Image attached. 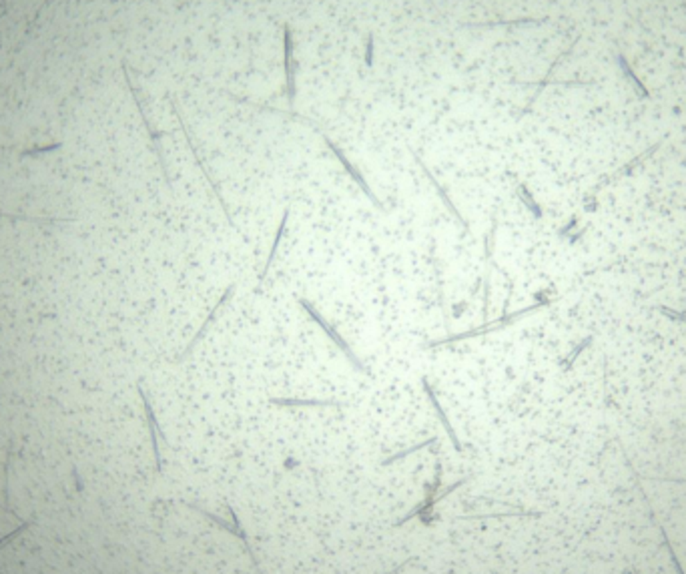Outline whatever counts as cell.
Segmentation results:
<instances>
[{
    "mask_svg": "<svg viewBox=\"0 0 686 574\" xmlns=\"http://www.w3.org/2000/svg\"><path fill=\"white\" fill-rule=\"evenodd\" d=\"M516 195L520 197V201H522V203L528 207V211L532 213L536 219H540V217H542V209H540L538 201L534 199V195L530 193V189H528L524 183H518V185H516Z\"/></svg>",
    "mask_w": 686,
    "mask_h": 574,
    "instance_id": "44dd1931",
    "label": "cell"
},
{
    "mask_svg": "<svg viewBox=\"0 0 686 574\" xmlns=\"http://www.w3.org/2000/svg\"><path fill=\"white\" fill-rule=\"evenodd\" d=\"M544 306H548V304H532V306L522 307V309L512 311V313H504V315H500V318H498V320H494V322H490V320H488V322H484L482 326L472 327V329H466V331H459V333L448 336V338H438V340L430 342V344L425 345V347H428V349H434V347H438V345L457 344V342H464V340H474V338H480V336H490V333H495V331H500V329H504V327L512 326V324H516L518 320H522L524 315H528V313H532V311H538L540 307H544Z\"/></svg>",
    "mask_w": 686,
    "mask_h": 574,
    "instance_id": "3957f363",
    "label": "cell"
},
{
    "mask_svg": "<svg viewBox=\"0 0 686 574\" xmlns=\"http://www.w3.org/2000/svg\"><path fill=\"white\" fill-rule=\"evenodd\" d=\"M492 574H498V573H492Z\"/></svg>",
    "mask_w": 686,
    "mask_h": 574,
    "instance_id": "f1b7e54d",
    "label": "cell"
},
{
    "mask_svg": "<svg viewBox=\"0 0 686 574\" xmlns=\"http://www.w3.org/2000/svg\"><path fill=\"white\" fill-rule=\"evenodd\" d=\"M548 22H550V17H540V19L522 17V19L466 22V24H461V28H488V31H494V28H530V26H542V24H548Z\"/></svg>",
    "mask_w": 686,
    "mask_h": 574,
    "instance_id": "5bb4252c",
    "label": "cell"
},
{
    "mask_svg": "<svg viewBox=\"0 0 686 574\" xmlns=\"http://www.w3.org/2000/svg\"><path fill=\"white\" fill-rule=\"evenodd\" d=\"M618 67H620V71H622V75L624 77L628 78L630 82H632V87H634V91L638 93V95L642 96V98H650V93H648V89L644 87V82L640 80V78L636 77V73L632 71V67H630V62H628V58L624 57L622 53H618Z\"/></svg>",
    "mask_w": 686,
    "mask_h": 574,
    "instance_id": "d6986e66",
    "label": "cell"
},
{
    "mask_svg": "<svg viewBox=\"0 0 686 574\" xmlns=\"http://www.w3.org/2000/svg\"><path fill=\"white\" fill-rule=\"evenodd\" d=\"M590 342H592V336H588L586 340H582V342L578 344V347H574L570 354L564 358V362H562V369H570L572 365H574V362H576V358L582 354V349H586V347L590 345Z\"/></svg>",
    "mask_w": 686,
    "mask_h": 574,
    "instance_id": "603a6c76",
    "label": "cell"
},
{
    "mask_svg": "<svg viewBox=\"0 0 686 574\" xmlns=\"http://www.w3.org/2000/svg\"><path fill=\"white\" fill-rule=\"evenodd\" d=\"M410 153H412V157H414V161L418 163V167H419V169H421V173H423V175L428 177V181H430V185L434 187V191H436V195H438L439 199H441V203L446 205V209H448V211H450V213H452V217H454V219H456L457 223H459V227H461V229L466 231V233H470V235H472V227H470V223L466 221V217L461 215V211L457 209V205H456V203H454V199L450 197V193H448V189H446V187H443V185L439 183L438 179H436V175H434V173L430 171V167L425 165V161H423V159H421V157H419V155L416 153L414 149H410Z\"/></svg>",
    "mask_w": 686,
    "mask_h": 574,
    "instance_id": "8fae6325",
    "label": "cell"
},
{
    "mask_svg": "<svg viewBox=\"0 0 686 574\" xmlns=\"http://www.w3.org/2000/svg\"><path fill=\"white\" fill-rule=\"evenodd\" d=\"M123 75H125V82H127V87H129V91H131V95H133L134 107H137L139 115H141V119H143V125H145V129H147V133H149L151 149H152V153H155V157H157V161H159V167H161V173H163V177H165V183H167V187H169V189L173 191V183H171V177H169L167 159H165V153H163V145H161L163 133H161V131H157V129L152 127L151 121H149L147 111H145V105H143V98H141V91L137 89V85H134L133 78H131V75H129V71H127V64H125V62H123Z\"/></svg>",
    "mask_w": 686,
    "mask_h": 574,
    "instance_id": "5b68a950",
    "label": "cell"
},
{
    "mask_svg": "<svg viewBox=\"0 0 686 574\" xmlns=\"http://www.w3.org/2000/svg\"><path fill=\"white\" fill-rule=\"evenodd\" d=\"M624 574H632V573H630V571H626V573H624Z\"/></svg>",
    "mask_w": 686,
    "mask_h": 574,
    "instance_id": "83f0119b",
    "label": "cell"
},
{
    "mask_svg": "<svg viewBox=\"0 0 686 574\" xmlns=\"http://www.w3.org/2000/svg\"><path fill=\"white\" fill-rule=\"evenodd\" d=\"M137 392L143 400V410H145V418H147V426H149V434H151V446H152V456H155V470L157 474L163 472V460H161V448H159V438L165 440V434L161 432L159 424H157V416H155V410H152V403L149 400V396L145 394L143 385L141 382L137 383Z\"/></svg>",
    "mask_w": 686,
    "mask_h": 574,
    "instance_id": "7c38bea8",
    "label": "cell"
},
{
    "mask_svg": "<svg viewBox=\"0 0 686 574\" xmlns=\"http://www.w3.org/2000/svg\"><path fill=\"white\" fill-rule=\"evenodd\" d=\"M171 109H173V113H175V116H177V121H179V127H181V131H183V137H185V141H187V147H189V151H191V155H193V159H195V165L201 169V173H203V177L207 179V183H209V187H211V191H213V195H215V199H217V203L221 205V209H223V213H225V217H227V223L231 225V229L235 231L243 241H247L245 239V235L239 231V227H237V223H235V219H233V215H231V211H229V207H227V203H225V199H223V195H221V189H219V183L213 179V175H211V171H209V167L205 165V161H203V157L199 155V151H197V147H195V143H193V137H191V133H189V129H187V123L183 121V115H181V111L177 109V105H175V101L171 98Z\"/></svg>",
    "mask_w": 686,
    "mask_h": 574,
    "instance_id": "277c9868",
    "label": "cell"
},
{
    "mask_svg": "<svg viewBox=\"0 0 686 574\" xmlns=\"http://www.w3.org/2000/svg\"><path fill=\"white\" fill-rule=\"evenodd\" d=\"M658 530H660V534H662V540H665V546H667L668 556H670V560L674 562V571H676V574H685V568H683V564H680V560L676 558V553H674V546H672V542H670V538H668L667 530H665L662 526H658Z\"/></svg>",
    "mask_w": 686,
    "mask_h": 574,
    "instance_id": "cb8c5ba5",
    "label": "cell"
},
{
    "mask_svg": "<svg viewBox=\"0 0 686 574\" xmlns=\"http://www.w3.org/2000/svg\"><path fill=\"white\" fill-rule=\"evenodd\" d=\"M297 304H299V307H301L305 313H307V318H309V320H311L315 326L324 331L325 338H327V340H331V344L335 345V347L342 351L343 356H345V360L351 364V367H353L355 372H360V374H363V376H371L369 367L363 364L362 358H360V356L353 351V347H351V345L345 342V338H343L342 333L335 329V326H333L331 322H327L324 315L319 313V309H317V307L313 306L309 299H305V297H299V299H297Z\"/></svg>",
    "mask_w": 686,
    "mask_h": 574,
    "instance_id": "7a4b0ae2",
    "label": "cell"
},
{
    "mask_svg": "<svg viewBox=\"0 0 686 574\" xmlns=\"http://www.w3.org/2000/svg\"><path fill=\"white\" fill-rule=\"evenodd\" d=\"M30 526H33V522H30V520H26V522H22L20 526H17V528H15L12 532H8V534L0 536V550H2L4 546H8V544H10L12 540H17V538H19V536L22 534L24 530H28Z\"/></svg>",
    "mask_w": 686,
    "mask_h": 574,
    "instance_id": "d4e9b609",
    "label": "cell"
},
{
    "mask_svg": "<svg viewBox=\"0 0 686 574\" xmlns=\"http://www.w3.org/2000/svg\"><path fill=\"white\" fill-rule=\"evenodd\" d=\"M421 388H423V394L428 396V400H430L432 408H434V412H436V418H438L439 424L443 426V430H446L448 438H450V442H452L454 450L461 454V452H464V446H461V442H459V438H457V434H456V430H454V426H452V421H450V418H448V414H446L443 406L439 403L438 396H436V392H434L432 383H430V380H428L425 376L421 378Z\"/></svg>",
    "mask_w": 686,
    "mask_h": 574,
    "instance_id": "4fadbf2b",
    "label": "cell"
},
{
    "mask_svg": "<svg viewBox=\"0 0 686 574\" xmlns=\"http://www.w3.org/2000/svg\"><path fill=\"white\" fill-rule=\"evenodd\" d=\"M185 506H187V508H191V510H195V512H199L201 516H205L207 520H211L213 524H217L219 528H223V530H225V532H229L231 536L239 538V540L243 542V546H245V555L251 558L253 566L259 571V560H257V556H255V553H253V548H251V542H249V536L245 534V530H243V526H241V522H239V518H237V514H235V510H233V506H231V504H225V510H227L229 520H225V518H221V516H217V514H213V512L205 510V508H201V506H197V504H191V502H185Z\"/></svg>",
    "mask_w": 686,
    "mask_h": 574,
    "instance_id": "8992f818",
    "label": "cell"
},
{
    "mask_svg": "<svg viewBox=\"0 0 686 574\" xmlns=\"http://www.w3.org/2000/svg\"><path fill=\"white\" fill-rule=\"evenodd\" d=\"M578 40H580V37H576V39L572 40L570 44H568V49H566L564 53H560L558 57L554 58V62H552V64H550V69L546 71V75H544V78H542V80H538V82H524V85H530V87H536V93H534L532 98L528 101V105H526V109L522 111V115H526V113H530V111H532L534 103L538 101V96L542 95V91H544V89H546V87H548V85L552 82V77H554V73H556V69H558V64H562V60H564V58L570 57V53H572V51H574V49H576V44H578Z\"/></svg>",
    "mask_w": 686,
    "mask_h": 574,
    "instance_id": "9a60e30c",
    "label": "cell"
},
{
    "mask_svg": "<svg viewBox=\"0 0 686 574\" xmlns=\"http://www.w3.org/2000/svg\"><path fill=\"white\" fill-rule=\"evenodd\" d=\"M253 107H257V105H253ZM259 109H265V111H271V113H277V115H287V116H291L293 121H299V123H305V125H309L313 131H317L319 133V137L324 139V143H325V147L331 151V155L340 161V165H342L343 169H345V173L353 179V183L362 189V193L376 205V209H380V211H383L385 213V205H383V201H381L380 197L376 195V191L369 187V183H367V179L363 177V173L360 171V167H355L353 163H351V159L347 157V155L343 153V149L342 147H337L335 143H333V139L329 137V134L325 133V131H322L311 119H307V116H304V115H299V113H293V111H279V109H269V107H259Z\"/></svg>",
    "mask_w": 686,
    "mask_h": 574,
    "instance_id": "6da1fadb",
    "label": "cell"
},
{
    "mask_svg": "<svg viewBox=\"0 0 686 574\" xmlns=\"http://www.w3.org/2000/svg\"><path fill=\"white\" fill-rule=\"evenodd\" d=\"M373 55H376V42H373V33H367L365 39V64L371 69L373 67Z\"/></svg>",
    "mask_w": 686,
    "mask_h": 574,
    "instance_id": "484cf974",
    "label": "cell"
},
{
    "mask_svg": "<svg viewBox=\"0 0 686 574\" xmlns=\"http://www.w3.org/2000/svg\"><path fill=\"white\" fill-rule=\"evenodd\" d=\"M439 488H441V462H436V474H434V482H430V484H425V496H423V500L419 502L418 506L410 512V514H405L403 518H400L394 526L398 528V526H403L405 522H410L412 518H416V516H419V520L421 522H425V524H430L432 520H430V514H432V508L438 504V494H439Z\"/></svg>",
    "mask_w": 686,
    "mask_h": 574,
    "instance_id": "ba28073f",
    "label": "cell"
},
{
    "mask_svg": "<svg viewBox=\"0 0 686 574\" xmlns=\"http://www.w3.org/2000/svg\"><path fill=\"white\" fill-rule=\"evenodd\" d=\"M495 233H498V221L495 217L492 219V227L486 233L484 239V277H482V287H484V307L482 315L488 322V309H490V291H492V271L495 269L494 247H495Z\"/></svg>",
    "mask_w": 686,
    "mask_h": 574,
    "instance_id": "9c48e42d",
    "label": "cell"
},
{
    "mask_svg": "<svg viewBox=\"0 0 686 574\" xmlns=\"http://www.w3.org/2000/svg\"><path fill=\"white\" fill-rule=\"evenodd\" d=\"M510 516H542V514H540V512H532V510H516V512H494V514L461 516L459 520H488V518H510Z\"/></svg>",
    "mask_w": 686,
    "mask_h": 574,
    "instance_id": "7402d4cb",
    "label": "cell"
},
{
    "mask_svg": "<svg viewBox=\"0 0 686 574\" xmlns=\"http://www.w3.org/2000/svg\"><path fill=\"white\" fill-rule=\"evenodd\" d=\"M297 57H295V39L291 26L283 22V71H285V95L289 109L295 107L297 98Z\"/></svg>",
    "mask_w": 686,
    "mask_h": 574,
    "instance_id": "52a82bcc",
    "label": "cell"
},
{
    "mask_svg": "<svg viewBox=\"0 0 686 574\" xmlns=\"http://www.w3.org/2000/svg\"><path fill=\"white\" fill-rule=\"evenodd\" d=\"M658 149H660V143H656V145H652V147H650V149H647L644 153L636 155V157H634L632 161H628L626 165H622L620 169H616V171H612V173H610V175H606V177H602V179H600V183H598V185L594 187V193H598V191H600V189H602V187H606V185H612L614 181H618V179H622V177H628L630 173H634V169H638V167H640V165H642V163L647 161L648 157H650V155H652V153H656Z\"/></svg>",
    "mask_w": 686,
    "mask_h": 574,
    "instance_id": "2e32d148",
    "label": "cell"
},
{
    "mask_svg": "<svg viewBox=\"0 0 686 574\" xmlns=\"http://www.w3.org/2000/svg\"><path fill=\"white\" fill-rule=\"evenodd\" d=\"M436 442H438V438H436V436H432V438L419 442V444L412 446V448H403V450H400V452H396V454H392V456H387V458L381 460V466H392V464H396V462H400V460L407 458V456H412V454H416V452H419V450H425V448L434 446Z\"/></svg>",
    "mask_w": 686,
    "mask_h": 574,
    "instance_id": "ffe728a7",
    "label": "cell"
},
{
    "mask_svg": "<svg viewBox=\"0 0 686 574\" xmlns=\"http://www.w3.org/2000/svg\"><path fill=\"white\" fill-rule=\"evenodd\" d=\"M269 402L279 408H342L337 400H315V398H269Z\"/></svg>",
    "mask_w": 686,
    "mask_h": 574,
    "instance_id": "e0dca14e",
    "label": "cell"
},
{
    "mask_svg": "<svg viewBox=\"0 0 686 574\" xmlns=\"http://www.w3.org/2000/svg\"><path fill=\"white\" fill-rule=\"evenodd\" d=\"M656 311H660L662 315H667L668 320H674V322L686 324V313H683V311H676V309H670V307H665V306H658L656 307Z\"/></svg>",
    "mask_w": 686,
    "mask_h": 574,
    "instance_id": "4316f807",
    "label": "cell"
},
{
    "mask_svg": "<svg viewBox=\"0 0 686 574\" xmlns=\"http://www.w3.org/2000/svg\"><path fill=\"white\" fill-rule=\"evenodd\" d=\"M289 211L291 209H289V207H285L283 215H281V221H279V227H277V233H275L273 245H271V249H269V255H267L265 263H263V269H261V273H259V286L263 284V279L267 277V273H269V269H271V263H273V259H275L277 247H279V243H281V239H283V233H285V229H287V221H289Z\"/></svg>",
    "mask_w": 686,
    "mask_h": 574,
    "instance_id": "ac0fdd59",
    "label": "cell"
},
{
    "mask_svg": "<svg viewBox=\"0 0 686 574\" xmlns=\"http://www.w3.org/2000/svg\"><path fill=\"white\" fill-rule=\"evenodd\" d=\"M235 287H237V286H235V284H231V286H229L227 289L223 291V295L219 297V302L215 304V307H213V309H211V311H209V315L205 318V322L201 324V327L197 329V333L193 336V340H191V342H189V345H187V347H185V349H183V351L179 354V358H177V362H179V364H181L183 360H187V358H189L191 354H193V349H195L197 345L201 344L203 340H205V336H207V331H209V329H211V326H213V324L217 322V318L221 315V311H223V309L227 307L229 302L233 299V295H235Z\"/></svg>",
    "mask_w": 686,
    "mask_h": 574,
    "instance_id": "30bf717a",
    "label": "cell"
}]
</instances>
